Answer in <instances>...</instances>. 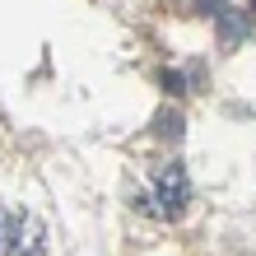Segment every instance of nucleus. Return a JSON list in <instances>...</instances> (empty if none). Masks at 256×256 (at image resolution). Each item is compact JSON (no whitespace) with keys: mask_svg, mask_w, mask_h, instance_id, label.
Returning <instances> with one entry per match:
<instances>
[{"mask_svg":"<svg viewBox=\"0 0 256 256\" xmlns=\"http://www.w3.org/2000/svg\"><path fill=\"white\" fill-rule=\"evenodd\" d=\"M186 200H191V177L182 163H158L154 172L144 177V186L135 191V210L158 224H172L186 214Z\"/></svg>","mask_w":256,"mask_h":256,"instance_id":"f257e3e1","label":"nucleus"},{"mask_svg":"<svg viewBox=\"0 0 256 256\" xmlns=\"http://www.w3.org/2000/svg\"><path fill=\"white\" fill-rule=\"evenodd\" d=\"M47 252V228L38 214L19 205H0V256H42Z\"/></svg>","mask_w":256,"mask_h":256,"instance_id":"f03ea898","label":"nucleus"},{"mask_svg":"<svg viewBox=\"0 0 256 256\" xmlns=\"http://www.w3.org/2000/svg\"><path fill=\"white\" fill-rule=\"evenodd\" d=\"M242 28H247V14H238V10H224V14H219V33H224V47H233V42L242 38Z\"/></svg>","mask_w":256,"mask_h":256,"instance_id":"7ed1b4c3","label":"nucleus"},{"mask_svg":"<svg viewBox=\"0 0 256 256\" xmlns=\"http://www.w3.org/2000/svg\"><path fill=\"white\" fill-rule=\"evenodd\" d=\"M163 135H172V140H177V135H182V116H163V126H158Z\"/></svg>","mask_w":256,"mask_h":256,"instance_id":"20e7f679","label":"nucleus"},{"mask_svg":"<svg viewBox=\"0 0 256 256\" xmlns=\"http://www.w3.org/2000/svg\"><path fill=\"white\" fill-rule=\"evenodd\" d=\"M163 84H168V88H172V94H186V88H182V84H186V80H182V74H163Z\"/></svg>","mask_w":256,"mask_h":256,"instance_id":"39448f33","label":"nucleus"}]
</instances>
